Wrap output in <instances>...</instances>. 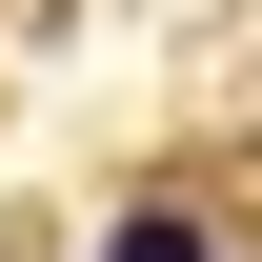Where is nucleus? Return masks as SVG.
Masks as SVG:
<instances>
[{
	"mask_svg": "<svg viewBox=\"0 0 262 262\" xmlns=\"http://www.w3.org/2000/svg\"><path fill=\"white\" fill-rule=\"evenodd\" d=\"M101 262H222V242H202L182 202H121V222H101Z\"/></svg>",
	"mask_w": 262,
	"mask_h": 262,
	"instance_id": "1",
	"label": "nucleus"
}]
</instances>
